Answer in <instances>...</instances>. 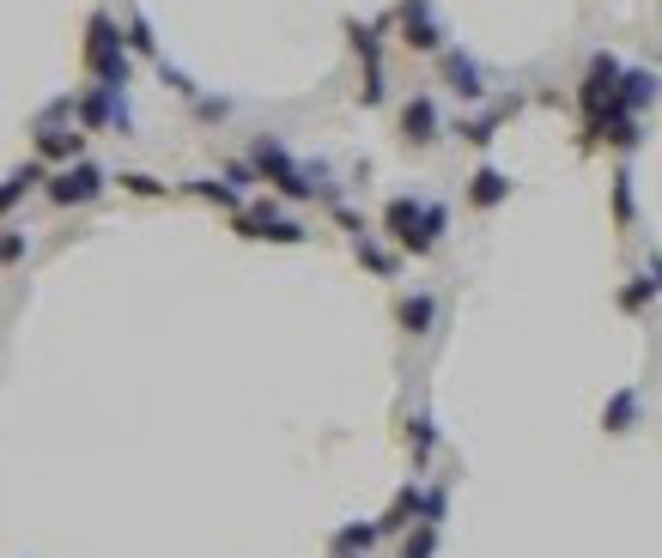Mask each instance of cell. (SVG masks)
I'll return each mask as SVG.
<instances>
[{"label":"cell","instance_id":"44dd1931","mask_svg":"<svg viewBox=\"0 0 662 558\" xmlns=\"http://www.w3.org/2000/svg\"><path fill=\"white\" fill-rule=\"evenodd\" d=\"M378 523H347L341 528V535H334V552H371V547H378Z\"/></svg>","mask_w":662,"mask_h":558},{"label":"cell","instance_id":"9a60e30c","mask_svg":"<svg viewBox=\"0 0 662 558\" xmlns=\"http://www.w3.org/2000/svg\"><path fill=\"white\" fill-rule=\"evenodd\" d=\"M183 194H194V201H207V206H219V213H238L243 206V194L225 183V176H189Z\"/></svg>","mask_w":662,"mask_h":558},{"label":"cell","instance_id":"52a82bcc","mask_svg":"<svg viewBox=\"0 0 662 558\" xmlns=\"http://www.w3.org/2000/svg\"><path fill=\"white\" fill-rule=\"evenodd\" d=\"M86 140H92V134H80L73 122H37V134H31V159H37V164H49V171H61V164L86 159Z\"/></svg>","mask_w":662,"mask_h":558},{"label":"cell","instance_id":"3957f363","mask_svg":"<svg viewBox=\"0 0 662 558\" xmlns=\"http://www.w3.org/2000/svg\"><path fill=\"white\" fill-rule=\"evenodd\" d=\"M620 55H608V49H595L590 55V68H583V85H578V103H583V128H602L608 122V110H614V85H620ZM590 134H583V146H590Z\"/></svg>","mask_w":662,"mask_h":558},{"label":"cell","instance_id":"e0dca14e","mask_svg":"<svg viewBox=\"0 0 662 558\" xmlns=\"http://www.w3.org/2000/svg\"><path fill=\"white\" fill-rule=\"evenodd\" d=\"M122 43H128V55H140V61H159V37H152V19H147V12H128V24H122Z\"/></svg>","mask_w":662,"mask_h":558},{"label":"cell","instance_id":"277c9868","mask_svg":"<svg viewBox=\"0 0 662 558\" xmlns=\"http://www.w3.org/2000/svg\"><path fill=\"white\" fill-rule=\"evenodd\" d=\"M231 231H238V237H250V243H310L304 219L280 213L274 201H243L238 213H231Z\"/></svg>","mask_w":662,"mask_h":558},{"label":"cell","instance_id":"7a4b0ae2","mask_svg":"<svg viewBox=\"0 0 662 558\" xmlns=\"http://www.w3.org/2000/svg\"><path fill=\"white\" fill-rule=\"evenodd\" d=\"M86 73H92V85L103 92H128V80H134V55H128L122 43V19H116L110 7H92V19H86Z\"/></svg>","mask_w":662,"mask_h":558},{"label":"cell","instance_id":"4fadbf2b","mask_svg":"<svg viewBox=\"0 0 662 558\" xmlns=\"http://www.w3.org/2000/svg\"><path fill=\"white\" fill-rule=\"evenodd\" d=\"M413 523H420V479L395 491V504H389V510L378 516V535H408Z\"/></svg>","mask_w":662,"mask_h":558},{"label":"cell","instance_id":"7402d4cb","mask_svg":"<svg viewBox=\"0 0 662 558\" xmlns=\"http://www.w3.org/2000/svg\"><path fill=\"white\" fill-rule=\"evenodd\" d=\"M110 183H122L128 194H140V201H164V194H171V183H159L152 171H122V176H110Z\"/></svg>","mask_w":662,"mask_h":558},{"label":"cell","instance_id":"484cf974","mask_svg":"<svg viewBox=\"0 0 662 558\" xmlns=\"http://www.w3.org/2000/svg\"><path fill=\"white\" fill-rule=\"evenodd\" d=\"M225 183L238 189V194H250V189H255V171H250V159H231V164H225Z\"/></svg>","mask_w":662,"mask_h":558},{"label":"cell","instance_id":"2e32d148","mask_svg":"<svg viewBox=\"0 0 662 558\" xmlns=\"http://www.w3.org/2000/svg\"><path fill=\"white\" fill-rule=\"evenodd\" d=\"M511 110H516V103H492L487 115H474V122H462L457 134L469 140V146H492V140H499V128L511 122Z\"/></svg>","mask_w":662,"mask_h":558},{"label":"cell","instance_id":"5b68a950","mask_svg":"<svg viewBox=\"0 0 662 558\" xmlns=\"http://www.w3.org/2000/svg\"><path fill=\"white\" fill-rule=\"evenodd\" d=\"M103 189H110V171L92 164V159H73V164H61V171L43 176V201L49 206H92Z\"/></svg>","mask_w":662,"mask_h":558},{"label":"cell","instance_id":"d4e9b609","mask_svg":"<svg viewBox=\"0 0 662 558\" xmlns=\"http://www.w3.org/2000/svg\"><path fill=\"white\" fill-rule=\"evenodd\" d=\"M24 250H31V243H24V231H0V267L24 262Z\"/></svg>","mask_w":662,"mask_h":558},{"label":"cell","instance_id":"603a6c76","mask_svg":"<svg viewBox=\"0 0 662 558\" xmlns=\"http://www.w3.org/2000/svg\"><path fill=\"white\" fill-rule=\"evenodd\" d=\"M614 219H620V225H632V171H626V164L614 171Z\"/></svg>","mask_w":662,"mask_h":558},{"label":"cell","instance_id":"4316f807","mask_svg":"<svg viewBox=\"0 0 662 558\" xmlns=\"http://www.w3.org/2000/svg\"><path fill=\"white\" fill-rule=\"evenodd\" d=\"M334 558H359V552H334Z\"/></svg>","mask_w":662,"mask_h":558},{"label":"cell","instance_id":"9c48e42d","mask_svg":"<svg viewBox=\"0 0 662 558\" xmlns=\"http://www.w3.org/2000/svg\"><path fill=\"white\" fill-rule=\"evenodd\" d=\"M438 73H444V85L457 92L462 103H480L487 98V73H480V61L474 55H462V49H438Z\"/></svg>","mask_w":662,"mask_h":558},{"label":"cell","instance_id":"6da1fadb","mask_svg":"<svg viewBox=\"0 0 662 558\" xmlns=\"http://www.w3.org/2000/svg\"><path fill=\"white\" fill-rule=\"evenodd\" d=\"M444 231H450V206L444 201H420V194H389L383 201V237L395 243V255L425 262V255H438Z\"/></svg>","mask_w":662,"mask_h":558},{"label":"cell","instance_id":"ffe728a7","mask_svg":"<svg viewBox=\"0 0 662 558\" xmlns=\"http://www.w3.org/2000/svg\"><path fill=\"white\" fill-rule=\"evenodd\" d=\"M656 297H662V285H656L651 274H632L626 285H620V297H614V304L626 310V316H639L644 304H656Z\"/></svg>","mask_w":662,"mask_h":558},{"label":"cell","instance_id":"ba28073f","mask_svg":"<svg viewBox=\"0 0 662 558\" xmlns=\"http://www.w3.org/2000/svg\"><path fill=\"white\" fill-rule=\"evenodd\" d=\"M395 128H401V146H413V152L438 146V134H444V115H438V98H432V92H413L408 103H401Z\"/></svg>","mask_w":662,"mask_h":558},{"label":"cell","instance_id":"cb8c5ba5","mask_svg":"<svg viewBox=\"0 0 662 558\" xmlns=\"http://www.w3.org/2000/svg\"><path fill=\"white\" fill-rule=\"evenodd\" d=\"M189 110L201 115V122H225V115H231V98H207V92H201V98L189 103Z\"/></svg>","mask_w":662,"mask_h":558},{"label":"cell","instance_id":"ac0fdd59","mask_svg":"<svg viewBox=\"0 0 662 558\" xmlns=\"http://www.w3.org/2000/svg\"><path fill=\"white\" fill-rule=\"evenodd\" d=\"M353 250H359V262H365L378 280H395V274H401V255H395V250H383V243L371 237V231H365V237H353Z\"/></svg>","mask_w":662,"mask_h":558},{"label":"cell","instance_id":"8fae6325","mask_svg":"<svg viewBox=\"0 0 662 558\" xmlns=\"http://www.w3.org/2000/svg\"><path fill=\"white\" fill-rule=\"evenodd\" d=\"M395 328L413 334V341L432 334L438 328V292H408V297H401V304H395Z\"/></svg>","mask_w":662,"mask_h":558},{"label":"cell","instance_id":"8992f818","mask_svg":"<svg viewBox=\"0 0 662 558\" xmlns=\"http://www.w3.org/2000/svg\"><path fill=\"white\" fill-rule=\"evenodd\" d=\"M389 24H395V37L413 49V55H438V49H444V24H438L432 0H395Z\"/></svg>","mask_w":662,"mask_h":558},{"label":"cell","instance_id":"d6986e66","mask_svg":"<svg viewBox=\"0 0 662 558\" xmlns=\"http://www.w3.org/2000/svg\"><path fill=\"white\" fill-rule=\"evenodd\" d=\"M408 449H413V467L432 461V449H438V425H432V413H413V419H408Z\"/></svg>","mask_w":662,"mask_h":558},{"label":"cell","instance_id":"7c38bea8","mask_svg":"<svg viewBox=\"0 0 662 558\" xmlns=\"http://www.w3.org/2000/svg\"><path fill=\"white\" fill-rule=\"evenodd\" d=\"M43 176H49V164H37V159H24L19 171H7V176H0V219H7V213H12V206H19L31 189H43Z\"/></svg>","mask_w":662,"mask_h":558},{"label":"cell","instance_id":"30bf717a","mask_svg":"<svg viewBox=\"0 0 662 558\" xmlns=\"http://www.w3.org/2000/svg\"><path fill=\"white\" fill-rule=\"evenodd\" d=\"M511 189H516V183L499 171V164H480V171L469 176V206H474V213H492V206L511 201Z\"/></svg>","mask_w":662,"mask_h":558},{"label":"cell","instance_id":"5bb4252c","mask_svg":"<svg viewBox=\"0 0 662 558\" xmlns=\"http://www.w3.org/2000/svg\"><path fill=\"white\" fill-rule=\"evenodd\" d=\"M639 388H614V395H608V407H602V432L608 437H626L632 425H639Z\"/></svg>","mask_w":662,"mask_h":558}]
</instances>
